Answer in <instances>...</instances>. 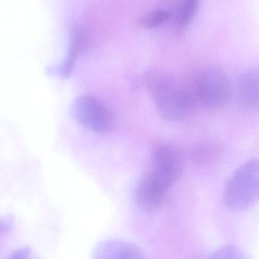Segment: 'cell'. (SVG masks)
I'll return each mask as SVG.
<instances>
[{
    "label": "cell",
    "instance_id": "cell-6",
    "mask_svg": "<svg viewBox=\"0 0 259 259\" xmlns=\"http://www.w3.org/2000/svg\"><path fill=\"white\" fill-rule=\"evenodd\" d=\"M171 187L149 170L136 187L135 198L142 211L154 213L162 208Z\"/></svg>",
    "mask_w": 259,
    "mask_h": 259
},
{
    "label": "cell",
    "instance_id": "cell-1",
    "mask_svg": "<svg viewBox=\"0 0 259 259\" xmlns=\"http://www.w3.org/2000/svg\"><path fill=\"white\" fill-rule=\"evenodd\" d=\"M145 87L161 118L177 122L196 109L188 84L178 82L162 71H149L145 75Z\"/></svg>",
    "mask_w": 259,
    "mask_h": 259
},
{
    "label": "cell",
    "instance_id": "cell-10",
    "mask_svg": "<svg viewBox=\"0 0 259 259\" xmlns=\"http://www.w3.org/2000/svg\"><path fill=\"white\" fill-rule=\"evenodd\" d=\"M224 147L217 140H206L196 146L193 151V159L200 166H208L219 161L223 155Z\"/></svg>",
    "mask_w": 259,
    "mask_h": 259
},
{
    "label": "cell",
    "instance_id": "cell-9",
    "mask_svg": "<svg viewBox=\"0 0 259 259\" xmlns=\"http://www.w3.org/2000/svg\"><path fill=\"white\" fill-rule=\"evenodd\" d=\"M240 102L249 109H259V68H253L240 77L238 84Z\"/></svg>",
    "mask_w": 259,
    "mask_h": 259
},
{
    "label": "cell",
    "instance_id": "cell-7",
    "mask_svg": "<svg viewBox=\"0 0 259 259\" xmlns=\"http://www.w3.org/2000/svg\"><path fill=\"white\" fill-rule=\"evenodd\" d=\"M91 44L89 34L83 27L74 25L70 33V45L65 62L59 69L61 76L68 77L74 69L77 57L88 50Z\"/></svg>",
    "mask_w": 259,
    "mask_h": 259
},
{
    "label": "cell",
    "instance_id": "cell-13",
    "mask_svg": "<svg viewBox=\"0 0 259 259\" xmlns=\"http://www.w3.org/2000/svg\"><path fill=\"white\" fill-rule=\"evenodd\" d=\"M209 258L243 259L247 258L248 256L238 248L231 245H226V246L219 247V249L211 252Z\"/></svg>",
    "mask_w": 259,
    "mask_h": 259
},
{
    "label": "cell",
    "instance_id": "cell-11",
    "mask_svg": "<svg viewBox=\"0 0 259 259\" xmlns=\"http://www.w3.org/2000/svg\"><path fill=\"white\" fill-rule=\"evenodd\" d=\"M200 2L201 0H181L174 14V22L178 30H183L193 21Z\"/></svg>",
    "mask_w": 259,
    "mask_h": 259
},
{
    "label": "cell",
    "instance_id": "cell-2",
    "mask_svg": "<svg viewBox=\"0 0 259 259\" xmlns=\"http://www.w3.org/2000/svg\"><path fill=\"white\" fill-rule=\"evenodd\" d=\"M259 200V159H252L234 171L224 190L225 206L232 211H246Z\"/></svg>",
    "mask_w": 259,
    "mask_h": 259
},
{
    "label": "cell",
    "instance_id": "cell-3",
    "mask_svg": "<svg viewBox=\"0 0 259 259\" xmlns=\"http://www.w3.org/2000/svg\"><path fill=\"white\" fill-rule=\"evenodd\" d=\"M188 86L196 107L220 109L228 103L231 95L228 76L223 70L215 67L204 70Z\"/></svg>",
    "mask_w": 259,
    "mask_h": 259
},
{
    "label": "cell",
    "instance_id": "cell-12",
    "mask_svg": "<svg viewBox=\"0 0 259 259\" xmlns=\"http://www.w3.org/2000/svg\"><path fill=\"white\" fill-rule=\"evenodd\" d=\"M171 17V13L169 11L164 9L152 11L140 18V25L145 28L152 29L159 27L168 21Z\"/></svg>",
    "mask_w": 259,
    "mask_h": 259
},
{
    "label": "cell",
    "instance_id": "cell-14",
    "mask_svg": "<svg viewBox=\"0 0 259 259\" xmlns=\"http://www.w3.org/2000/svg\"><path fill=\"white\" fill-rule=\"evenodd\" d=\"M31 251L29 247H24L22 249H18L10 255V258H30Z\"/></svg>",
    "mask_w": 259,
    "mask_h": 259
},
{
    "label": "cell",
    "instance_id": "cell-8",
    "mask_svg": "<svg viewBox=\"0 0 259 259\" xmlns=\"http://www.w3.org/2000/svg\"><path fill=\"white\" fill-rule=\"evenodd\" d=\"M95 258H143V251L137 246L121 240H105L96 246Z\"/></svg>",
    "mask_w": 259,
    "mask_h": 259
},
{
    "label": "cell",
    "instance_id": "cell-15",
    "mask_svg": "<svg viewBox=\"0 0 259 259\" xmlns=\"http://www.w3.org/2000/svg\"><path fill=\"white\" fill-rule=\"evenodd\" d=\"M12 220L9 217L0 218V235L6 234L10 230Z\"/></svg>",
    "mask_w": 259,
    "mask_h": 259
},
{
    "label": "cell",
    "instance_id": "cell-5",
    "mask_svg": "<svg viewBox=\"0 0 259 259\" xmlns=\"http://www.w3.org/2000/svg\"><path fill=\"white\" fill-rule=\"evenodd\" d=\"M150 170L172 187L182 176V157L174 146L159 143L152 149Z\"/></svg>",
    "mask_w": 259,
    "mask_h": 259
},
{
    "label": "cell",
    "instance_id": "cell-4",
    "mask_svg": "<svg viewBox=\"0 0 259 259\" xmlns=\"http://www.w3.org/2000/svg\"><path fill=\"white\" fill-rule=\"evenodd\" d=\"M71 117L82 127L95 133H111L117 126L114 113L101 100L90 95L80 96L73 101Z\"/></svg>",
    "mask_w": 259,
    "mask_h": 259
}]
</instances>
